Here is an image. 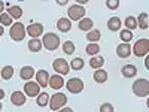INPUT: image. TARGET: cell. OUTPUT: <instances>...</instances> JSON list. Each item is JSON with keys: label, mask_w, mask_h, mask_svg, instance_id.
Listing matches in <instances>:
<instances>
[{"label": "cell", "mask_w": 149, "mask_h": 112, "mask_svg": "<svg viewBox=\"0 0 149 112\" xmlns=\"http://www.w3.org/2000/svg\"><path fill=\"white\" fill-rule=\"evenodd\" d=\"M133 93L137 97H146L149 94V81L145 78L136 79L133 84Z\"/></svg>", "instance_id": "cell-1"}, {"label": "cell", "mask_w": 149, "mask_h": 112, "mask_svg": "<svg viewBox=\"0 0 149 112\" xmlns=\"http://www.w3.org/2000/svg\"><path fill=\"white\" fill-rule=\"evenodd\" d=\"M42 46H45L48 51H55L60 46V36H57L55 33H45V36L42 37Z\"/></svg>", "instance_id": "cell-2"}, {"label": "cell", "mask_w": 149, "mask_h": 112, "mask_svg": "<svg viewBox=\"0 0 149 112\" xmlns=\"http://www.w3.org/2000/svg\"><path fill=\"white\" fill-rule=\"evenodd\" d=\"M67 103V97L63 93H55L54 96H49V108L51 111H60L61 108H64Z\"/></svg>", "instance_id": "cell-3"}, {"label": "cell", "mask_w": 149, "mask_h": 112, "mask_svg": "<svg viewBox=\"0 0 149 112\" xmlns=\"http://www.w3.org/2000/svg\"><path fill=\"white\" fill-rule=\"evenodd\" d=\"M148 51H149V41L146 37L136 41V43L131 46V54H134L136 57H145Z\"/></svg>", "instance_id": "cell-4"}, {"label": "cell", "mask_w": 149, "mask_h": 112, "mask_svg": "<svg viewBox=\"0 0 149 112\" xmlns=\"http://www.w3.org/2000/svg\"><path fill=\"white\" fill-rule=\"evenodd\" d=\"M9 34H10V37L14 39L15 42H21L24 37H26V26H24L22 22H14L10 26V30H9Z\"/></svg>", "instance_id": "cell-5"}, {"label": "cell", "mask_w": 149, "mask_h": 112, "mask_svg": "<svg viewBox=\"0 0 149 112\" xmlns=\"http://www.w3.org/2000/svg\"><path fill=\"white\" fill-rule=\"evenodd\" d=\"M67 14H69V20H70V21H81V20L85 17L86 10H85V8H84V6L74 3V5L69 6Z\"/></svg>", "instance_id": "cell-6"}, {"label": "cell", "mask_w": 149, "mask_h": 112, "mask_svg": "<svg viewBox=\"0 0 149 112\" xmlns=\"http://www.w3.org/2000/svg\"><path fill=\"white\" fill-rule=\"evenodd\" d=\"M64 85L69 90V93H72V94H79L84 90V81L79 78H70Z\"/></svg>", "instance_id": "cell-7"}, {"label": "cell", "mask_w": 149, "mask_h": 112, "mask_svg": "<svg viewBox=\"0 0 149 112\" xmlns=\"http://www.w3.org/2000/svg\"><path fill=\"white\" fill-rule=\"evenodd\" d=\"M52 67L58 75H61V76H63V75H67L69 70H70V66L64 58H55L52 61Z\"/></svg>", "instance_id": "cell-8"}, {"label": "cell", "mask_w": 149, "mask_h": 112, "mask_svg": "<svg viewBox=\"0 0 149 112\" xmlns=\"http://www.w3.org/2000/svg\"><path fill=\"white\" fill-rule=\"evenodd\" d=\"M22 93L27 97H37L39 93H40V87L34 81H27L26 84H24V91Z\"/></svg>", "instance_id": "cell-9"}, {"label": "cell", "mask_w": 149, "mask_h": 112, "mask_svg": "<svg viewBox=\"0 0 149 112\" xmlns=\"http://www.w3.org/2000/svg\"><path fill=\"white\" fill-rule=\"evenodd\" d=\"M26 33L31 37V39H39V36L43 34V26L40 22H31L26 29Z\"/></svg>", "instance_id": "cell-10"}, {"label": "cell", "mask_w": 149, "mask_h": 112, "mask_svg": "<svg viewBox=\"0 0 149 112\" xmlns=\"http://www.w3.org/2000/svg\"><path fill=\"white\" fill-rule=\"evenodd\" d=\"M34 75H36V82H37V85H39L40 88H42V87H43V88H45V87H48V82H49V73H48L45 69L37 70Z\"/></svg>", "instance_id": "cell-11"}, {"label": "cell", "mask_w": 149, "mask_h": 112, "mask_svg": "<svg viewBox=\"0 0 149 112\" xmlns=\"http://www.w3.org/2000/svg\"><path fill=\"white\" fill-rule=\"evenodd\" d=\"M64 85V79H63V76L61 75H52V76H49V82H48V87H51L52 90H60L61 87Z\"/></svg>", "instance_id": "cell-12"}, {"label": "cell", "mask_w": 149, "mask_h": 112, "mask_svg": "<svg viewBox=\"0 0 149 112\" xmlns=\"http://www.w3.org/2000/svg\"><path fill=\"white\" fill-rule=\"evenodd\" d=\"M26 100H27V96L22 91H14L10 94V102L15 106H22L24 103H26Z\"/></svg>", "instance_id": "cell-13"}, {"label": "cell", "mask_w": 149, "mask_h": 112, "mask_svg": "<svg viewBox=\"0 0 149 112\" xmlns=\"http://www.w3.org/2000/svg\"><path fill=\"white\" fill-rule=\"evenodd\" d=\"M116 55L119 58H128L131 55V45L130 43H119L116 46Z\"/></svg>", "instance_id": "cell-14"}, {"label": "cell", "mask_w": 149, "mask_h": 112, "mask_svg": "<svg viewBox=\"0 0 149 112\" xmlns=\"http://www.w3.org/2000/svg\"><path fill=\"white\" fill-rule=\"evenodd\" d=\"M34 73H36V70L31 67V66H24V67H21V70H19V76H21V79H24V81H31L33 79V76H34Z\"/></svg>", "instance_id": "cell-15"}, {"label": "cell", "mask_w": 149, "mask_h": 112, "mask_svg": "<svg viewBox=\"0 0 149 112\" xmlns=\"http://www.w3.org/2000/svg\"><path fill=\"white\" fill-rule=\"evenodd\" d=\"M57 29L61 32V33H67V32H70L72 30V21L69 20V18H60L58 21H57Z\"/></svg>", "instance_id": "cell-16"}, {"label": "cell", "mask_w": 149, "mask_h": 112, "mask_svg": "<svg viewBox=\"0 0 149 112\" xmlns=\"http://www.w3.org/2000/svg\"><path fill=\"white\" fill-rule=\"evenodd\" d=\"M121 73H122L124 78H134L136 73H137V67L134 64H125V66H122Z\"/></svg>", "instance_id": "cell-17"}, {"label": "cell", "mask_w": 149, "mask_h": 112, "mask_svg": "<svg viewBox=\"0 0 149 112\" xmlns=\"http://www.w3.org/2000/svg\"><path fill=\"white\" fill-rule=\"evenodd\" d=\"M8 14L12 20H19L22 17V8L18 6V5H12L8 8Z\"/></svg>", "instance_id": "cell-18"}, {"label": "cell", "mask_w": 149, "mask_h": 112, "mask_svg": "<svg viewBox=\"0 0 149 112\" xmlns=\"http://www.w3.org/2000/svg\"><path fill=\"white\" fill-rule=\"evenodd\" d=\"M121 26H122V21H121V18H118V17H110L109 21H107V29H109L110 32H118V30H121Z\"/></svg>", "instance_id": "cell-19"}, {"label": "cell", "mask_w": 149, "mask_h": 112, "mask_svg": "<svg viewBox=\"0 0 149 112\" xmlns=\"http://www.w3.org/2000/svg\"><path fill=\"white\" fill-rule=\"evenodd\" d=\"M93 26H94V21H93L91 18H86V17H84V18L79 21V24H78L79 30L86 32V33H88L90 30H93Z\"/></svg>", "instance_id": "cell-20"}, {"label": "cell", "mask_w": 149, "mask_h": 112, "mask_svg": "<svg viewBox=\"0 0 149 112\" xmlns=\"http://www.w3.org/2000/svg\"><path fill=\"white\" fill-rule=\"evenodd\" d=\"M93 78H94V81H95L97 84H104V82L107 81V78H109V75H107V72H106V70L98 69V70H95V72H94Z\"/></svg>", "instance_id": "cell-21"}, {"label": "cell", "mask_w": 149, "mask_h": 112, "mask_svg": "<svg viewBox=\"0 0 149 112\" xmlns=\"http://www.w3.org/2000/svg\"><path fill=\"white\" fill-rule=\"evenodd\" d=\"M100 37H102V33L97 29H93V30H90L88 33H86V39H88L90 43H97L98 41H100Z\"/></svg>", "instance_id": "cell-22"}, {"label": "cell", "mask_w": 149, "mask_h": 112, "mask_svg": "<svg viewBox=\"0 0 149 112\" xmlns=\"http://www.w3.org/2000/svg\"><path fill=\"white\" fill-rule=\"evenodd\" d=\"M90 66H91L93 69H95V70L102 69V67L104 66V58L100 57V55H94V57H91V60H90Z\"/></svg>", "instance_id": "cell-23"}, {"label": "cell", "mask_w": 149, "mask_h": 112, "mask_svg": "<svg viewBox=\"0 0 149 112\" xmlns=\"http://www.w3.org/2000/svg\"><path fill=\"white\" fill-rule=\"evenodd\" d=\"M29 49L31 52H39L42 49V41L40 39H30L29 41Z\"/></svg>", "instance_id": "cell-24"}, {"label": "cell", "mask_w": 149, "mask_h": 112, "mask_svg": "<svg viewBox=\"0 0 149 112\" xmlns=\"http://www.w3.org/2000/svg\"><path fill=\"white\" fill-rule=\"evenodd\" d=\"M12 76H14V67L12 66H5L0 70V78H3L5 81H9Z\"/></svg>", "instance_id": "cell-25"}, {"label": "cell", "mask_w": 149, "mask_h": 112, "mask_svg": "<svg viewBox=\"0 0 149 112\" xmlns=\"http://www.w3.org/2000/svg\"><path fill=\"white\" fill-rule=\"evenodd\" d=\"M84 58L82 57H76V58H73L72 61H70V69H73V70H82L84 69Z\"/></svg>", "instance_id": "cell-26"}, {"label": "cell", "mask_w": 149, "mask_h": 112, "mask_svg": "<svg viewBox=\"0 0 149 112\" xmlns=\"http://www.w3.org/2000/svg\"><path fill=\"white\" fill-rule=\"evenodd\" d=\"M36 103H37V106L45 108V106L49 103V94H46V93H39V96L36 97Z\"/></svg>", "instance_id": "cell-27"}, {"label": "cell", "mask_w": 149, "mask_h": 112, "mask_svg": "<svg viewBox=\"0 0 149 112\" xmlns=\"http://www.w3.org/2000/svg\"><path fill=\"white\" fill-rule=\"evenodd\" d=\"M136 21H137V27H140L142 30H146L148 26H149V24H148V14H145V12L136 18Z\"/></svg>", "instance_id": "cell-28"}, {"label": "cell", "mask_w": 149, "mask_h": 112, "mask_svg": "<svg viewBox=\"0 0 149 112\" xmlns=\"http://www.w3.org/2000/svg\"><path fill=\"white\" fill-rule=\"evenodd\" d=\"M119 37H121V41H122V43H130V41L133 39V32H130V30H127V29H124V30H121L119 32Z\"/></svg>", "instance_id": "cell-29"}, {"label": "cell", "mask_w": 149, "mask_h": 112, "mask_svg": "<svg viewBox=\"0 0 149 112\" xmlns=\"http://www.w3.org/2000/svg\"><path fill=\"white\" fill-rule=\"evenodd\" d=\"M85 51H86V54H88V55L94 57V55H97L98 52H100V46H98L97 43H88Z\"/></svg>", "instance_id": "cell-30"}, {"label": "cell", "mask_w": 149, "mask_h": 112, "mask_svg": "<svg viewBox=\"0 0 149 112\" xmlns=\"http://www.w3.org/2000/svg\"><path fill=\"white\" fill-rule=\"evenodd\" d=\"M125 27L130 32H133L134 29H137V21H136V17H127L125 18Z\"/></svg>", "instance_id": "cell-31"}, {"label": "cell", "mask_w": 149, "mask_h": 112, "mask_svg": "<svg viewBox=\"0 0 149 112\" xmlns=\"http://www.w3.org/2000/svg\"><path fill=\"white\" fill-rule=\"evenodd\" d=\"M63 51H64V54L72 55V54L74 52V43H73L72 41H66V42L63 43Z\"/></svg>", "instance_id": "cell-32"}, {"label": "cell", "mask_w": 149, "mask_h": 112, "mask_svg": "<svg viewBox=\"0 0 149 112\" xmlns=\"http://www.w3.org/2000/svg\"><path fill=\"white\" fill-rule=\"evenodd\" d=\"M12 18L9 17V14H0V26H12Z\"/></svg>", "instance_id": "cell-33"}, {"label": "cell", "mask_w": 149, "mask_h": 112, "mask_svg": "<svg viewBox=\"0 0 149 112\" xmlns=\"http://www.w3.org/2000/svg\"><path fill=\"white\" fill-rule=\"evenodd\" d=\"M106 6H107V9H110V10H115V9L119 8V2H118V0H107Z\"/></svg>", "instance_id": "cell-34"}, {"label": "cell", "mask_w": 149, "mask_h": 112, "mask_svg": "<svg viewBox=\"0 0 149 112\" xmlns=\"http://www.w3.org/2000/svg\"><path fill=\"white\" fill-rule=\"evenodd\" d=\"M100 112H115V109H113V106H112V103L106 102L100 106Z\"/></svg>", "instance_id": "cell-35"}, {"label": "cell", "mask_w": 149, "mask_h": 112, "mask_svg": "<svg viewBox=\"0 0 149 112\" xmlns=\"http://www.w3.org/2000/svg\"><path fill=\"white\" fill-rule=\"evenodd\" d=\"M58 112H73V109H70V108H61Z\"/></svg>", "instance_id": "cell-36"}, {"label": "cell", "mask_w": 149, "mask_h": 112, "mask_svg": "<svg viewBox=\"0 0 149 112\" xmlns=\"http://www.w3.org/2000/svg\"><path fill=\"white\" fill-rule=\"evenodd\" d=\"M3 9H5V3L0 2V14H3Z\"/></svg>", "instance_id": "cell-37"}, {"label": "cell", "mask_w": 149, "mask_h": 112, "mask_svg": "<svg viewBox=\"0 0 149 112\" xmlns=\"http://www.w3.org/2000/svg\"><path fill=\"white\" fill-rule=\"evenodd\" d=\"M3 33H5V27H3V26H0V37L3 36Z\"/></svg>", "instance_id": "cell-38"}, {"label": "cell", "mask_w": 149, "mask_h": 112, "mask_svg": "<svg viewBox=\"0 0 149 112\" xmlns=\"http://www.w3.org/2000/svg\"><path fill=\"white\" fill-rule=\"evenodd\" d=\"M5 97V91L2 90V88H0V100H2V99Z\"/></svg>", "instance_id": "cell-39"}, {"label": "cell", "mask_w": 149, "mask_h": 112, "mask_svg": "<svg viewBox=\"0 0 149 112\" xmlns=\"http://www.w3.org/2000/svg\"><path fill=\"white\" fill-rule=\"evenodd\" d=\"M3 109V105H2V102H0V111H2Z\"/></svg>", "instance_id": "cell-40"}]
</instances>
